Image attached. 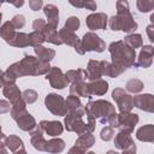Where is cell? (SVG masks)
<instances>
[{
	"instance_id": "obj_9",
	"label": "cell",
	"mask_w": 154,
	"mask_h": 154,
	"mask_svg": "<svg viewBox=\"0 0 154 154\" xmlns=\"http://www.w3.org/2000/svg\"><path fill=\"white\" fill-rule=\"evenodd\" d=\"M46 79L49 82L51 87L54 89H64L69 84V81L65 73H63V71L55 66H51L49 71L46 73Z\"/></svg>"
},
{
	"instance_id": "obj_21",
	"label": "cell",
	"mask_w": 154,
	"mask_h": 154,
	"mask_svg": "<svg viewBox=\"0 0 154 154\" xmlns=\"http://www.w3.org/2000/svg\"><path fill=\"white\" fill-rule=\"evenodd\" d=\"M5 147H7L12 153L18 154V153H25L24 143L22 138H19L17 135H10L6 136L5 138Z\"/></svg>"
},
{
	"instance_id": "obj_12",
	"label": "cell",
	"mask_w": 154,
	"mask_h": 154,
	"mask_svg": "<svg viewBox=\"0 0 154 154\" xmlns=\"http://www.w3.org/2000/svg\"><path fill=\"white\" fill-rule=\"evenodd\" d=\"M140 118L136 113H131V112H124V113H119V126L118 129L120 131L128 132V134H132L135 125L138 123Z\"/></svg>"
},
{
	"instance_id": "obj_26",
	"label": "cell",
	"mask_w": 154,
	"mask_h": 154,
	"mask_svg": "<svg viewBox=\"0 0 154 154\" xmlns=\"http://www.w3.org/2000/svg\"><path fill=\"white\" fill-rule=\"evenodd\" d=\"M43 37H45V41L46 42H49V43H53V45H57V46H60L63 45V41L59 36V32L57 31V28L55 26H52L49 24H47L45 31L42 32Z\"/></svg>"
},
{
	"instance_id": "obj_32",
	"label": "cell",
	"mask_w": 154,
	"mask_h": 154,
	"mask_svg": "<svg viewBox=\"0 0 154 154\" xmlns=\"http://www.w3.org/2000/svg\"><path fill=\"white\" fill-rule=\"evenodd\" d=\"M66 78L69 82L73 83V82H79V81H85L87 79V71L83 69H77V70H69L65 73Z\"/></svg>"
},
{
	"instance_id": "obj_52",
	"label": "cell",
	"mask_w": 154,
	"mask_h": 154,
	"mask_svg": "<svg viewBox=\"0 0 154 154\" xmlns=\"http://www.w3.org/2000/svg\"><path fill=\"white\" fill-rule=\"evenodd\" d=\"M29 1H31V0H29Z\"/></svg>"
},
{
	"instance_id": "obj_31",
	"label": "cell",
	"mask_w": 154,
	"mask_h": 154,
	"mask_svg": "<svg viewBox=\"0 0 154 154\" xmlns=\"http://www.w3.org/2000/svg\"><path fill=\"white\" fill-rule=\"evenodd\" d=\"M65 149V142L61 138H52L49 141H47L46 144V150L48 153H61Z\"/></svg>"
},
{
	"instance_id": "obj_35",
	"label": "cell",
	"mask_w": 154,
	"mask_h": 154,
	"mask_svg": "<svg viewBox=\"0 0 154 154\" xmlns=\"http://www.w3.org/2000/svg\"><path fill=\"white\" fill-rule=\"evenodd\" d=\"M69 2L76 8H87L90 11H95L97 5L94 0H69Z\"/></svg>"
},
{
	"instance_id": "obj_38",
	"label": "cell",
	"mask_w": 154,
	"mask_h": 154,
	"mask_svg": "<svg viewBox=\"0 0 154 154\" xmlns=\"http://www.w3.org/2000/svg\"><path fill=\"white\" fill-rule=\"evenodd\" d=\"M136 6H137V10L142 13L150 12L154 8V0H137Z\"/></svg>"
},
{
	"instance_id": "obj_51",
	"label": "cell",
	"mask_w": 154,
	"mask_h": 154,
	"mask_svg": "<svg viewBox=\"0 0 154 154\" xmlns=\"http://www.w3.org/2000/svg\"><path fill=\"white\" fill-rule=\"evenodd\" d=\"M0 6H1V2H0Z\"/></svg>"
},
{
	"instance_id": "obj_50",
	"label": "cell",
	"mask_w": 154,
	"mask_h": 154,
	"mask_svg": "<svg viewBox=\"0 0 154 154\" xmlns=\"http://www.w3.org/2000/svg\"><path fill=\"white\" fill-rule=\"evenodd\" d=\"M1 18H2V13L0 12V23H1Z\"/></svg>"
},
{
	"instance_id": "obj_36",
	"label": "cell",
	"mask_w": 154,
	"mask_h": 154,
	"mask_svg": "<svg viewBox=\"0 0 154 154\" xmlns=\"http://www.w3.org/2000/svg\"><path fill=\"white\" fill-rule=\"evenodd\" d=\"M25 101L23 100V97L22 99H19L18 101H16L14 103H12V106H11V117L13 118V119H16L18 116H20L24 111H26V107H25Z\"/></svg>"
},
{
	"instance_id": "obj_45",
	"label": "cell",
	"mask_w": 154,
	"mask_h": 154,
	"mask_svg": "<svg viewBox=\"0 0 154 154\" xmlns=\"http://www.w3.org/2000/svg\"><path fill=\"white\" fill-rule=\"evenodd\" d=\"M11 106H12V105H10L8 101H6V100H0V114L10 112V111H11Z\"/></svg>"
},
{
	"instance_id": "obj_42",
	"label": "cell",
	"mask_w": 154,
	"mask_h": 154,
	"mask_svg": "<svg viewBox=\"0 0 154 154\" xmlns=\"http://www.w3.org/2000/svg\"><path fill=\"white\" fill-rule=\"evenodd\" d=\"M113 137H114V129H113L112 126H106V128H103V129L101 130V132H100V138H101L102 141H105V142L111 141Z\"/></svg>"
},
{
	"instance_id": "obj_46",
	"label": "cell",
	"mask_w": 154,
	"mask_h": 154,
	"mask_svg": "<svg viewBox=\"0 0 154 154\" xmlns=\"http://www.w3.org/2000/svg\"><path fill=\"white\" fill-rule=\"evenodd\" d=\"M5 138H6V136L1 131V126H0V153H6L7 152V149L5 148Z\"/></svg>"
},
{
	"instance_id": "obj_33",
	"label": "cell",
	"mask_w": 154,
	"mask_h": 154,
	"mask_svg": "<svg viewBox=\"0 0 154 154\" xmlns=\"http://www.w3.org/2000/svg\"><path fill=\"white\" fill-rule=\"evenodd\" d=\"M14 34H16V28L13 26V24L11 23V20L5 22V23L0 26V36H1L6 42L10 41V40L13 37Z\"/></svg>"
},
{
	"instance_id": "obj_18",
	"label": "cell",
	"mask_w": 154,
	"mask_h": 154,
	"mask_svg": "<svg viewBox=\"0 0 154 154\" xmlns=\"http://www.w3.org/2000/svg\"><path fill=\"white\" fill-rule=\"evenodd\" d=\"M16 122H17V125H18V128L20 129V130H23V131H31V130H34L35 128H36V120H35V118L28 112V111H24L20 116H18L16 119H14Z\"/></svg>"
},
{
	"instance_id": "obj_10",
	"label": "cell",
	"mask_w": 154,
	"mask_h": 154,
	"mask_svg": "<svg viewBox=\"0 0 154 154\" xmlns=\"http://www.w3.org/2000/svg\"><path fill=\"white\" fill-rule=\"evenodd\" d=\"M114 146L123 153H136V144L130 134L119 131L114 138Z\"/></svg>"
},
{
	"instance_id": "obj_23",
	"label": "cell",
	"mask_w": 154,
	"mask_h": 154,
	"mask_svg": "<svg viewBox=\"0 0 154 154\" xmlns=\"http://www.w3.org/2000/svg\"><path fill=\"white\" fill-rule=\"evenodd\" d=\"M136 138L141 142H154V125L147 124L136 131Z\"/></svg>"
},
{
	"instance_id": "obj_2",
	"label": "cell",
	"mask_w": 154,
	"mask_h": 154,
	"mask_svg": "<svg viewBox=\"0 0 154 154\" xmlns=\"http://www.w3.org/2000/svg\"><path fill=\"white\" fill-rule=\"evenodd\" d=\"M107 24L113 31L122 30L124 32H132L137 29V23L130 12V6L126 0L117 1V16L111 17Z\"/></svg>"
},
{
	"instance_id": "obj_30",
	"label": "cell",
	"mask_w": 154,
	"mask_h": 154,
	"mask_svg": "<svg viewBox=\"0 0 154 154\" xmlns=\"http://www.w3.org/2000/svg\"><path fill=\"white\" fill-rule=\"evenodd\" d=\"M7 43L10 46H13V47H19V48H23V47H28L30 46L29 43V35L25 34V32H17L13 35V37L7 41Z\"/></svg>"
},
{
	"instance_id": "obj_8",
	"label": "cell",
	"mask_w": 154,
	"mask_h": 154,
	"mask_svg": "<svg viewBox=\"0 0 154 154\" xmlns=\"http://www.w3.org/2000/svg\"><path fill=\"white\" fill-rule=\"evenodd\" d=\"M112 97H113V100L117 102L118 109H119L120 113L131 112V109L134 108L132 96L129 95L128 93H125L124 89H122V88H116V89L112 91Z\"/></svg>"
},
{
	"instance_id": "obj_5",
	"label": "cell",
	"mask_w": 154,
	"mask_h": 154,
	"mask_svg": "<svg viewBox=\"0 0 154 154\" xmlns=\"http://www.w3.org/2000/svg\"><path fill=\"white\" fill-rule=\"evenodd\" d=\"M85 108L94 116L95 119H97L101 124H106L109 116L116 112L114 106L106 101V100H96V101H89L85 106Z\"/></svg>"
},
{
	"instance_id": "obj_29",
	"label": "cell",
	"mask_w": 154,
	"mask_h": 154,
	"mask_svg": "<svg viewBox=\"0 0 154 154\" xmlns=\"http://www.w3.org/2000/svg\"><path fill=\"white\" fill-rule=\"evenodd\" d=\"M34 52L35 54L37 55V58L42 61H46V63H49L54 57H55V51L52 49V48H46L43 47L42 45L40 46H35L34 47Z\"/></svg>"
},
{
	"instance_id": "obj_7",
	"label": "cell",
	"mask_w": 154,
	"mask_h": 154,
	"mask_svg": "<svg viewBox=\"0 0 154 154\" xmlns=\"http://www.w3.org/2000/svg\"><path fill=\"white\" fill-rule=\"evenodd\" d=\"M64 125H65V129L67 131H73L77 135H81V134L87 132V131L93 132V130L88 125V123H85L83 120V117L77 116V114H73V113H69L67 112L65 114Z\"/></svg>"
},
{
	"instance_id": "obj_13",
	"label": "cell",
	"mask_w": 154,
	"mask_h": 154,
	"mask_svg": "<svg viewBox=\"0 0 154 154\" xmlns=\"http://www.w3.org/2000/svg\"><path fill=\"white\" fill-rule=\"evenodd\" d=\"M153 55H154V48L152 45H146L142 46L141 52L138 54L137 61L135 63V67H143L148 69L153 64Z\"/></svg>"
},
{
	"instance_id": "obj_4",
	"label": "cell",
	"mask_w": 154,
	"mask_h": 154,
	"mask_svg": "<svg viewBox=\"0 0 154 154\" xmlns=\"http://www.w3.org/2000/svg\"><path fill=\"white\" fill-rule=\"evenodd\" d=\"M73 48L81 55H83L85 52H97V53H101V52H103L106 49V43L95 32L89 31V32L84 34V36L78 41V43Z\"/></svg>"
},
{
	"instance_id": "obj_24",
	"label": "cell",
	"mask_w": 154,
	"mask_h": 154,
	"mask_svg": "<svg viewBox=\"0 0 154 154\" xmlns=\"http://www.w3.org/2000/svg\"><path fill=\"white\" fill-rule=\"evenodd\" d=\"M43 13L47 17V24L52 25V26H58L59 23V8L53 5V4H48L43 7Z\"/></svg>"
},
{
	"instance_id": "obj_25",
	"label": "cell",
	"mask_w": 154,
	"mask_h": 154,
	"mask_svg": "<svg viewBox=\"0 0 154 154\" xmlns=\"http://www.w3.org/2000/svg\"><path fill=\"white\" fill-rule=\"evenodd\" d=\"M87 79L95 81L102 77V70H101V63L99 60H89L87 66Z\"/></svg>"
},
{
	"instance_id": "obj_3",
	"label": "cell",
	"mask_w": 154,
	"mask_h": 154,
	"mask_svg": "<svg viewBox=\"0 0 154 154\" xmlns=\"http://www.w3.org/2000/svg\"><path fill=\"white\" fill-rule=\"evenodd\" d=\"M18 64H19V72L22 77L46 75L51 69L49 63L42 61L38 58H35L32 55H25L20 61H18Z\"/></svg>"
},
{
	"instance_id": "obj_44",
	"label": "cell",
	"mask_w": 154,
	"mask_h": 154,
	"mask_svg": "<svg viewBox=\"0 0 154 154\" xmlns=\"http://www.w3.org/2000/svg\"><path fill=\"white\" fill-rule=\"evenodd\" d=\"M46 26H47V22H45V20H43V19H41V18L35 19V20H34V23H32V29H34L35 31L41 32V34L45 31Z\"/></svg>"
},
{
	"instance_id": "obj_17",
	"label": "cell",
	"mask_w": 154,
	"mask_h": 154,
	"mask_svg": "<svg viewBox=\"0 0 154 154\" xmlns=\"http://www.w3.org/2000/svg\"><path fill=\"white\" fill-rule=\"evenodd\" d=\"M65 102H66V107H67L69 113H73V114L81 116V117L85 116V107L83 106V103L81 102L78 96L70 94V96H67Z\"/></svg>"
},
{
	"instance_id": "obj_39",
	"label": "cell",
	"mask_w": 154,
	"mask_h": 154,
	"mask_svg": "<svg viewBox=\"0 0 154 154\" xmlns=\"http://www.w3.org/2000/svg\"><path fill=\"white\" fill-rule=\"evenodd\" d=\"M29 35V43H30V46L31 47H35V46H40V45H42L43 42H45V37H43V35L41 34V32H38V31H32V32H30V34H28Z\"/></svg>"
},
{
	"instance_id": "obj_40",
	"label": "cell",
	"mask_w": 154,
	"mask_h": 154,
	"mask_svg": "<svg viewBox=\"0 0 154 154\" xmlns=\"http://www.w3.org/2000/svg\"><path fill=\"white\" fill-rule=\"evenodd\" d=\"M22 97L25 101V103H34L37 100V93L34 89H25L22 93Z\"/></svg>"
},
{
	"instance_id": "obj_41",
	"label": "cell",
	"mask_w": 154,
	"mask_h": 154,
	"mask_svg": "<svg viewBox=\"0 0 154 154\" xmlns=\"http://www.w3.org/2000/svg\"><path fill=\"white\" fill-rule=\"evenodd\" d=\"M79 24H81L79 23V19L77 17H75V16H71V17H69L66 19L64 28H66L67 30H71V31H76L79 28Z\"/></svg>"
},
{
	"instance_id": "obj_27",
	"label": "cell",
	"mask_w": 154,
	"mask_h": 154,
	"mask_svg": "<svg viewBox=\"0 0 154 154\" xmlns=\"http://www.w3.org/2000/svg\"><path fill=\"white\" fill-rule=\"evenodd\" d=\"M88 85H89L91 95H103L108 90V83L101 78L90 81V83H88Z\"/></svg>"
},
{
	"instance_id": "obj_47",
	"label": "cell",
	"mask_w": 154,
	"mask_h": 154,
	"mask_svg": "<svg viewBox=\"0 0 154 154\" xmlns=\"http://www.w3.org/2000/svg\"><path fill=\"white\" fill-rule=\"evenodd\" d=\"M0 2L2 4V2H10V4H12L14 7H17V8H19V7H22L23 5H24V0H0Z\"/></svg>"
},
{
	"instance_id": "obj_28",
	"label": "cell",
	"mask_w": 154,
	"mask_h": 154,
	"mask_svg": "<svg viewBox=\"0 0 154 154\" xmlns=\"http://www.w3.org/2000/svg\"><path fill=\"white\" fill-rule=\"evenodd\" d=\"M58 32H59V36H60L63 43H65V45H67V46L75 47V46L78 43V41H79V37L75 34V31L67 30L66 28L60 29Z\"/></svg>"
},
{
	"instance_id": "obj_49",
	"label": "cell",
	"mask_w": 154,
	"mask_h": 154,
	"mask_svg": "<svg viewBox=\"0 0 154 154\" xmlns=\"http://www.w3.org/2000/svg\"><path fill=\"white\" fill-rule=\"evenodd\" d=\"M4 84H5V82H4V71L0 70V88L4 87Z\"/></svg>"
},
{
	"instance_id": "obj_14",
	"label": "cell",
	"mask_w": 154,
	"mask_h": 154,
	"mask_svg": "<svg viewBox=\"0 0 154 154\" xmlns=\"http://www.w3.org/2000/svg\"><path fill=\"white\" fill-rule=\"evenodd\" d=\"M108 22V17L106 16V13L102 12H96V13H91L87 17L85 23L87 26L90 30H100V29H106Z\"/></svg>"
},
{
	"instance_id": "obj_43",
	"label": "cell",
	"mask_w": 154,
	"mask_h": 154,
	"mask_svg": "<svg viewBox=\"0 0 154 154\" xmlns=\"http://www.w3.org/2000/svg\"><path fill=\"white\" fill-rule=\"evenodd\" d=\"M11 23L13 24V26L16 29H22L24 25H25V17L23 14H16L12 19H11Z\"/></svg>"
},
{
	"instance_id": "obj_1",
	"label": "cell",
	"mask_w": 154,
	"mask_h": 154,
	"mask_svg": "<svg viewBox=\"0 0 154 154\" xmlns=\"http://www.w3.org/2000/svg\"><path fill=\"white\" fill-rule=\"evenodd\" d=\"M108 51L112 58L113 66L119 71L122 75L125 70L132 67L135 65L136 52L135 49L130 48L124 41H114L108 46Z\"/></svg>"
},
{
	"instance_id": "obj_20",
	"label": "cell",
	"mask_w": 154,
	"mask_h": 154,
	"mask_svg": "<svg viewBox=\"0 0 154 154\" xmlns=\"http://www.w3.org/2000/svg\"><path fill=\"white\" fill-rule=\"evenodd\" d=\"M70 94L76 95V96H82V97H91V93L89 89V85L85 81H79V82H73L70 85Z\"/></svg>"
},
{
	"instance_id": "obj_11",
	"label": "cell",
	"mask_w": 154,
	"mask_h": 154,
	"mask_svg": "<svg viewBox=\"0 0 154 154\" xmlns=\"http://www.w3.org/2000/svg\"><path fill=\"white\" fill-rule=\"evenodd\" d=\"M95 143V138L91 135L90 131L83 132L81 135H78V138L75 142V146L69 150L70 153H87L89 150V148H91Z\"/></svg>"
},
{
	"instance_id": "obj_22",
	"label": "cell",
	"mask_w": 154,
	"mask_h": 154,
	"mask_svg": "<svg viewBox=\"0 0 154 154\" xmlns=\"http://www.w3.org/2000/svg\"><path fill=\"white\" fill-rule=\"evenodd\" d=\"M2 93L6 96V99L10 100L11 105L22 99V93L19 88L16 85V83H5L2 87Z\"/></svg>"
},
{
	"instance_id": "obj_6",
	"label": "cell",
	"mask_w": 154,
	"mask_h": 154,
	"mask_svg": "<svg viewBox=\"0 0 154 154\" xmlns=\"http://www.w3.org/2000/svg\"><path fill=\"white\" fill-rule=\"evenodd\" d=\"M45 105L47 107V109L53 113L54 116L58 117H65V114L67 113V107H66V102L65 99L61 95L51 93L46 96L45 99Z\"/></svg>"
},
{
	"instance_id": "obj_19",
	"label": "cell",
	"mask_w": 154,
	"mask_h": 154,
	"mask_svg": "<svg viewBox=\"0 0 154 154\" xmlns=\"http://www.w3.org/2000/svg\"><path fill=\"white\" fill-rule=\"evenodd\" d=\"M40 126L43 130V132H46L48 136H52V137L61 135L64 130L63 124L57 120H42L40 122Z\"/></svg>"
},
{
	"instance_id": "obj_16",
	"label": "cell",
	"mask_w": 154,
	"mask_h": 154,
	"mask_svg": "<svg viewBox=\"0 0 154 154\" xmlns=\"http://www.w3.org/2000/svg\"><path fill=\"white\" fill-rule=\"evenodd\" d=\"M30 142L35 149L41 152L46 150L47 140L43 137V130L41 129L40 125H36V128L30 131Z\"/></svg>"
},
{
	"instance_id": "obj_37",
	"label": "cell",
	"mask_w": 154,
	"mask_h": 154,
	"mask_svg": "<svg viewBox=\"0 0 154 154\" xmlns=\"http://www.w3.org/2000/svg\"><path fill=\"white\" fill-rule=\"evenodd\" d=\"M142 89H143V82L140 81L138 78H132L126 83V90L129 93L136 94V93H140Z\"/></svg>"
},
{
	"instance_id": "obj_15",
	"label": "cell",
	"mask_w": 154,
	"mask_h": 154,
	"mask_svg": "<svg viewBox=\"0 0 154 154\" xmlns=\"http://www.w3.org/2000/svg\"><path fill=\"white\" fill-rule=\"evenodd\" d=\"M132 103L135 107L153 113L154 112V96L152 94H141L132 97Z\"/></svg>"
},
{
	"instance_id": "obj_34",
	"label": "cell",
	"mask_w": 154,
	"mask_h": 154,
	"mask_svg": "<svg viewBox=\"0 0 154 154\" xmlns=\"http://www.w3.org/2000/svg\"><path fill=\"white\" fill-rule=\"evenodd\" d=\"M124 43L128 45L130 48L136 49L143 46V40H142V35L141 34H130L128 36H125L124 38Z\"/></svg>"
},
{
	"instance_id": "obj_48",
	"label": "cell",
	"mask_w": 154,
	"mask_h": 154,
	"mask_svg": "<svg viewBox=\"0 0 154 154\" xmlns=\"http://www.w3.org/2000/svg\"><path fill=\"white\" fill-rule=\"evenodd\" d=\"M147 34H148L149 40L153 42V41H154V25H153V23L147 26Z\"/></svg>"
}]
</instances>
